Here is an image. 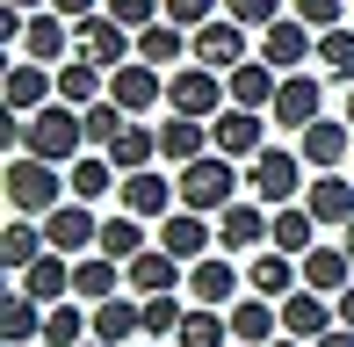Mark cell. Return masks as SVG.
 <instances>
[{
    "instance_id": "49",
    "label": "cell",
    "mask_w": 354,
    "mask_h": 347,
    "mask_svg": "<svg viewBox=\"0 0 354 347\" xmlns=\"http://www.w3.org/2000/svg\"><path fill=\"white\" fill-rule=\"evenodd\" d=\"M311 347H354V326H333L326 340H311Z\"/></svg>"
},
{
    "instance_id": "58",
    "label": "cell",
    "mask_w": 354,
    "mask_h": 347,
    "mask_svg": "<svg viewBox=\"0 0 354 347\" xmlns=\"http://www.w3.org/2000/svg\"><path fill=\"white\" fill-rule=\"evenodd\" d=\"M347 174H354V167H347Z\"/></svg>"
},
{
    "instance_id": "19",
    "label": "cell",
    "mask_w": 354,
    "mask_h": 347,
    "mask_svg": "<svg viewBox=\"0 0 354 347\" xmlns=\"http://www.w3.org/2000/svg\"><path fill=\"white\" fill-rule=\"evenodd\" d=\"M304 203H311V217H318V225H333V232H347V225H354V174H347V167H333V174H318V181L304 188Z\"/></svg>"
},
{
    "instance_id": "35",
    "label": "cell",
    "mask_w": 354,
    "mask_h": 347,
    "mask_svg": "<svg viewBox=\"0 0 354 347\" xmlns=\"http://www.w3.org/2000/svg\"><path fill=\"white\" fill-rule=\"evenodd\" d=\"M51 254V239H44V217H15L8 232H0V268H15L22 275L29 261H44Z\"/></svg>"
},
{
    "instance_id": "25",
    "label": "cell",
    "mask_w": 354,
    "mask_h": 347,
    "mask_svg": "<svg viewBox=\"0 0 354 347\" xmlns=\"http://www.w3.org/2000/svg\"><path fill=\"white\" fill-rule=\"evenodd\" d=\"M275 333H282V304H275V297H261V290H253V297H239V304H232V340L268 347Z\"/></svg>"
},
{
    "instance_id": "38",
    "label": "cell",
    "mask_w": 354,
    "mask_h": 347,
    "mask_svg": "<svg viewBox=\"0 0 354 347\" xmlns=\"http://www.w3.org/2000/svg\"><path fill=\"white\" fill-rule=\"evenodd\" d=\"M145 246H152V239H145V217H131V210L102 217V246H94V254H109V261H123V268H131Z\"/></svg>"
},
{
    "instance_id": "2",
    "label": "cell",
    "mask_w": 354,
    "mask_h": 347,
    "mask_svg": "<svg viewBox=\"0 0 354 347\" xmlns=\"http://www.w3.org/2000/svg\"><path fill=\"white\" fill-rule=\"evenodd\" d=\"M0 188H8L15 217H51L58 203L73 196V188L58 181V167H51V160H37V152H15V160H8V174H0Z\"/></svg>"
},
{
    "instance_id": "44",
    "label": "cell",
    "mask_w": 354,
    "mask_h": 347,
    "mask_svg": "<svg viewBox=\"0 0 354 347\" xmlns=\"http://www.w3.org/2000/svg\"><path fill=\"white\" fill-rule=\"evenodd\" d=\"M289 15H304L311 29H340L354 15V0H289Z\"/></svg>"
},
{
    "instance_id": "6",
    "label": "cell",
    "mask_w": 354,
    "mask_h": 347,
    "mask_svg": "<svg viewBox=\"0 0 354 347\" xmlns=\"http://www.w3.org/2000/svg\"><path fill=\"white\" fill-rule=\"evenodd\" d=\"M224 102H232V87H224L217 66H174V80H167V109L174 116H203L210 123Z\"/></svg>"
},
{
    "instance_id": "43",
    "label": "cell",
    "mask_w": 354,
    "mask_h": 347,
    "mask_svg": "<svg viewBox=\"0 0 354 347\" xmlns=\"http://www.w3.org/2000/svg\"><path fill=\"white\" fill-rule=\"evenodd\" d=\"M123 123H131V109H116V102L102 94V102L87 109V152H109V145H116V131H123Z\"/></svg>"
},
{
    "instance_id": "3",
    "label": "cell",
    "mask_w": 354,
    "mask_h": 347,
    "mask_svg": "<svg viewBox=\"0 0 354 347\" xmlns=\"http://www.w3.org/2000/svg\"><path fill=\"white\" fill-rule=\"evenodd\" d=\"M174 181H181V210H203V217L232 210L239 188H246V181H239V160H224V152H203V160H188Z\"/></svg>"
},
{
    "instance_id": "11",
    "label": "cell",
    "mask_w": 354,
    "mask_h": 347,
    "mask_svg": "<svg viewBox=\"0 0 354 347\" xmlns=\"http://www.w3.org/2000/svg\"><path fill=\"white\" fill-rule=\"evenodd\" d=\"M268 116H275L282 131H311V123L326 116V80H318V73H282L275 109H268Z\"/></svg>"
},
{
    "instance_id": "54",
    "label": "cell",
    "mask_w": 354,
    "mask_h": 347,
    "mask_svg": "<svg viewBox=\"0 0 354 347\" xmlns=\"http://www.w3.org/2000/svg\"><path fill=\"white\" fill-rule=\"evenodd\" d=\"M347 123H354V87H347Z\"/></svg>"
},
{
    "instance_id": "56",
    "label": "cell",
    "mask_w": 354,
    "mask_h": 347,
    "mask_svg": "<svg viewBox=\"0 0 354 347\" xmlns=\"http://www.w3.org/2000/svg\"><path fill=\"white\" fill-rule=\"evenodd\" d=\"M232 347H246V340H232Z\"/></svg>"
},
{
    "instance_id": "52",
    "label": "cell",
    "mask_w": 354,
    "mask_h": 347,
    "mask_svg": "<svg viewBox=\"0 0 354 347\" xmlns=\"http://www.w3.org/2000/svg\"><path fill=\"white\" fill-rule=\"evenodd\" d=\"M8 8H22V15H37V8H51V0H8Z\"/></svg>"
},
{
    "instance_id": "10",
    "label": "cell",
    "mask_w": 354,
    "mask_h": 347,
    "mask_svg": "<svg viewBox=\"0 0 354 347\" xmlns=\"http://www.w3.org/2000/svg\"><path fill=\"white\" fill-rule=\"evenodd\" d=\"M44 239L58 246V254H94V246H102V217H94V203H80V196H66L58 203L51 217H44Z\"/></svg>"
},
{
    "instance_id": "29",
    "label": "cell",
    "mask_w": 354,
    "mask_h": 347,
    "mask_svg": "<svg viewBox=\"0 0 354 347\" xmlns=\"http://www.w3.org/2000/svg\"><path fill=\"white\" fill-rule=\"evenodd\" d=\"M22 290L37 297V304H66V297H73V254H58V246H51L44 261H29V268H22Z\"/></svg>"
},
{
    "instance_id": "41",
    "label": "cell",
    "mask_w": 354,
    "mask_h": 347,
    "mask_svg": "<svg viewBox=\"0 0 354 347\" xmlns=\"http://www.w3.org/2000/svg\"><path fill=\"white\" fill-rule=\"evenodd\" d=\"M318 66H326V80L354 87V29L347 22L340 29H318Z\"/></svg>"
},
{
    "instance_id": "20",
    "label": "cell",
    "mask_w": 354,
    "mask_h": 347,
    "mask_svg": "<svg viewBox=\"0 0 354 347\" xmlns=\"http://www.w3.org/2000/svg\"><path fill=\"white\" fill-rule=\"evenodd\" d=\"M8 109L15 116H37L44 102H58V66H37V58H22V66H8Z\"/></svg>"
},
{
    "instance_id": "16",
    "label": "cell",
    "mask_w": 354,
    "mask_h": 347,
    "mask_svg": "<svg viewBox=\"0 0 354 347\" xmlns=\"http://www.w3.org/2000/svg\"><path fill=\"white\" fill-rule=\"evenodd\" d=\"M333 326H340V304H333L326 290H289V297H282V333H297V340H326Z\"/></svg>"
},
{
    "instance_id": "51",
    "label": "cell",
    "mask_w": 354,
    "mask_h": 347,
    "mask_svg": "<svg viewBox=\"0 0 354 347\" xmlns=\"http://www.w3.org/2000/svg\"><path fill=\"white\" fill-rule=\"evenodd\" d=\"M268 347H311V340H297V333H275V340H268Z\"/></svg>"
},
{
    "instance_id": "57",
    "label": "cell",
    "mask_w": 354,
    "mask_h": 347,
    "mask_svg": "<svg viewBox=\"0 0 354 347\" xmlns=\"http://www.w3.org/2000/svg\"><path fill=\"white\" fill-rule=\"evenodd\" d=\"M87 347H102V340H87Z\"/></svg>"
},
{
    "instance_id": "33",
    "label": "cell",
    "mask_w": 354,
    "mask_h": 347,
    "mask_svg": "<svg viewBox=\"0 0 354 347\" xmlns=\"http://www.w3.org/2000/svg\"><path fill=\"white\" fill-rule=\"evenodd\" d=\"M347 282H354V254H347V246H311V254H304V290L340 297Z\"/></svg>"
},
{
    "instance_id": "9",
    "label": "cell",
    "mask_w": 354,
    "mask_h": 347,
    "mask_svg": "<svg viewBox=\"0 0 354 347\" xmlns=\"http://www.w3.org/2000/svg\"><path fill=\"white\" fill-rule=\"evenodd\" d=\"M152 239L167 246L174 261H188V268H196L203 254H217V217H203V210H167Z\"/></svg>"
},
{
    "instance_id": "30",
    "label": "cell",
    "mask_w": 354,
    "mask_h": 347,
    "mask_svg": "<svg viewBox=\"0 0 354 347\" xmlns=\"http://www.w3.org/2000/svg\"><path fill=\"white\" fill-rule=\"evenodd\" d=\"M116 282H123V261H109V254H80L73 261V297H80V304H109V297H123Z\"/></svg>"
},
{
    "instance_id": "4",
    "label": "cell",
    "mask_w": 354,
    "mask_h": 347,
    "mask_svg": "<svg viewBox=\"0 0 354 347\" xmlns=\"http://www.w3.org/2000/svg\"><path fill=\"white\" fill-rule=\"evenodd\" d=\"M73 58L116 73V66H131V58H138V29H123L109 8H94V15H80V22H73Z\"/></svg>"
},
{
    "instance_id": "37",
    "label": "cell",
    "mask_w": 354,
    "mask_h": 347,
    "mask_svg": "<svg viewBox=\"0 0 354 347\" xmlns=\"http://www.w3.org/2000/svg\"><path fill=\"white\" fill-rule=\"evenodd\" d=\"M174 347H232V311L188 304V319H181V333H174Z\"/></svg>"
},
{
    "instance_id": "18",
    "label": "cell",
    "mask_w": 354,
    "mask_h": 347,
    "mask_svg": "<svg viewBox=\"0 0 354 347\" xmlns=\"http://www.w3.org/2000/svg\"><path fill=\"white\" fill-rule=\"evenodd\" d=\"M268 225H275L268 203H232V210H217V254H253V246L268 239Z\"/></svg>"
},
{
    "instance_id": "39",
    "label": "cell",
    "mask_w": 354,
    "mask_h": 347,
    "mask_svg": "<svg viewBox=\"0 0 354 347\" xmlns=\"http://www.w3.org/2000/svg\"><path fill=\"white\" fill-rule=\"evenodd\" d=\"M66 188L80 203H102L109 188H116V160H109V152H80V160L66 167Z\"/></svg>"
},
{
    "instance_id": "5",
    "label": "cell",
    "mask_w": 354,
    "mask_h": 347,
    "mask_svg": "<svg viewBox=\"0 0 354 347\" xmlns=\"http://www.w3.org/2000/svg\"><path fill=\"white\" fill-rule=\"evenodd\" d=\"M246 188H253V203H268V210H282V203H297L304 188V152H289V145H268V152H253L246 160Z\"/></svg>"
},
{
    "instance_id": "24",
    "label": "cell",
    "mask_w": 354,
    "mask_h": 347,
    "mask_svg": "<svg viewBox=\"0 0 354 347\" xmlns=\"http://www.w3.org/2000/svg\"><path fill=\"white\" fill-rule=\"evenodd\" d=\"M203 152H217L210 145V123H203V116H174V109H167V123H159V160L188 167V160H203Z\"/></svg>"
},
{
    "instance_id": "40",
    "label": "cell",
    "mask_w": 354,
    "mask_h": 347,
    "mask_svg": "<svg viewBox=\"0 0 354 347\" xmlns=\"http://www.w3.org/2000/svg\"><path fill=\"white\" fill-rule=\"evenodd\" d=\"M102 94H109V73H102V66H87V58L58 66V102H73V109H94Z\"/></svg>"
},
{
    "instance_id": "34",
    "label": "cell",
    "mask_w": 354,
    "mask_h": 347,
    "mask_svg": "<svg viewBox=\"0 0 354 347\" xmlns=\"http://www.w3.org/2000/svg\"><path fill=\"white\" fill-rule=\"evenodd\" d=\"M94 340V304H51L44 311V347H87Z\"/></svg>"
},
{
    "instance_id": "1",
    "label": "cell",
    "mask_w": 354,
    "mask_h": 347,
    "mask_svg": "<svg viewBox=\"0 0 354 347\" xmlns=\"http://www.w3.org/2000/svg\"><path fill=\"white\" fill-rule=\"evenodd\" d=\"M22 152H37V160H51V167H73L80 152H87V109L44 102L37 116H22Z\"/></svg>"
},
{
    "instance_id": "21",
    "label": "cell",
    "mask_w": 354,
    "mask_h": 347,
    "mask_svg": "<svg viewBox=\"0 0 354 347\" xmlns=\"http://www.w3.org/2000/svg\"><path fill=\"white\" fill-rule=\"evenodd\" d=\"M347 138H354L347 116H318L311 131H297V152H304V167L333 174V167H347Z\"/></svg>"
},
{
    "instance_id": "7",
    "label": "cell",
    "mask_w": 354,
    "mask_h": 347,
    "mask_svg": "<svg viewBox=\"0 0 354 347\" xmlns=\"http://www.w3.org/2000/svg\"><path fill=\"white\" fill-rule=\"evenodd\" d=\"M268 123H275V116H261V109H239V102H224L217 116H210V145L224 152V160H239V167H246L253 152H268Z\"/></svg>"
},
{
    "instance_id": "17",
    "label": "cell",
    "mask_w": 354,
    "mask_h": 347,
    "mask_svg": "<svg viewBox=\"0 0 354 347\" xmlns=\"http://www.w3.org/2000/svg\"><path fill=\"white\" fill-rule=\"evenodd\" d=\"M123 290H138V297H159V290H188V261H174L167 246H145V254L123 268Z\"/></svg>"
},
{
    "instance_id": "32",
    "label": "cell",
    "mask_w": 354,
    "mask_h": 347,
    "mask_svg": "<svg viewBox=\"0 0 354 347\" xmlns=\"http://www.w3.org/2000/svg\"><path fill=\"white\" fill-rule=\"evenodd\" d=\"M44 311H51V304H37L29 290H15L8 304H0V340H8V347H37L44 340Z\"/></svg>"
},
{
    "instance_id": "12",
    "label": "cell",
    "mask_w": 354,
    "mask_h": 347,
    "mask_svg": "<svg viewBox=\"0 0 354 347\" xmlns=\"http://www.w3.org/2000/svg\"><path fill=\"white\" fill-rule=\"evenodd\" d=\"M116 210H131V217H167V210H181V181H167L159 167H138V174H123V181H116Z\"/></svg>"
},
{
    "instance_id": "23",
    "label": "cell",
    "mask_w": 354,
    "mask_h": 347,
    "mask_svg": "<svg viewBox=\"0 0 354 347\" xmlns=\"http://www.w3.org/2000/svg\"><path fill=\"white\" fill-rule=\"evenodd\" d=\"M22 58H37V66H58V58H73V22H66L58 8L29 15V29H22Z\"/></svg>"
},
{
    "instance_id": "47",
    "label": "cell",
    "mask_w": 354,
    "mask_h": 347,
    "mask_svg": "<svg viewBox=\"0 0 354 347\" xmlns=\"http://www.w3.org/2000/svg\"><path fill=\"white\" fill-rule=\"evenodd\" d=\"M217 15H224V0H167V22H181V29H203Z\"/></svg>"
},
{
    "instance_id": "27",
    "label": "cell",
    "mask_w": 354,
    "mask_h": 347,
    "mask_svg": "<svg viewBox=\"0 0 354 347\" xmlns=\"http://www.w3.org/2000/svg\"><path fill=\"white\" fill-rule=\"evenodd\" d=\"M145 333V297H109V304H94V340L102 347H123V340H138Z\"/></svg>"
},
{
    "instance_id": "53",
    "label": "cell",
    "mask_w": 354,
    "mask_h": 347,
    "mask_svg": "<svg viewBox=\"0 0 354 347\" xmlns=\"http://www.w3.org/2000/svg\"><path fill=\"white\" fill-rule=\"evenodd\" d=\"M340 246H347V254H354V225H347V232H340Z\"/></svg>"
},
{
    "instance_id": "13",
    "label": "cell",
    "mask_w": 354,
    "mask_h": 347,
    "mask_svg": "<svg viewBox=\"0 0 354 347\" xmlns=\"http://www.w3.org/2000/svg\"><path fill=\"white\" fill-rule=\"evenodd\" d=\"M246 58H253V29H246V22L217 15V22H203V29H196V66L232 73V66H246Z\"/></svg>"
},
{
    "instance_id": "14",
    "label": "cell",
    "mask_w": 354,
    "mask_h": 347,
    "mask_svg": "<svg viewBox=\"0 0 354 347\" xmlns=\"http://www.w3.org/2000/svg\"><path fill=\"white\" fill-rule=\"evenodd\" d=\"M109 102L131 109V116H145V109H167V73L145 66V58H131V66L109 73Z\"/></svg>"
},
{
    "instance_id": "31",
    "label": "cell",
    "mask_w": 354,
    "mask_h": 347,
    "mask_svg": "<svg viewBox=\"0 0 354 347\" xmlns=\"http://www.w3.org/2000/svg\"><path fill=\"white\" fill-rule=\"evenodd\" d=\"M268 246H282V254H311L318 246V217H311V203H282L275 210V225H268Z\"/></svg>"
},
{
    "instance_id": "28",
    "label": "cell",
    "mask_w": 354,
    "mask_h": 347,
    "mask_svg": "<svg viewBox=\"0 0 354 347\" xmlns=\"http://www.w3.org/2000/svg\"><path fill=\"white\" fill-rule=\"evenodd\" d=\"M138 58L145 66H181V58H196V29H181V22L159 15L152 29H138Z\"/></svg>"
},
{
    "instance_id": "42",
    "label": "cell",
    "mask_w": 354,
    "mask_h": 347,
    "mask_svg": "<svg viewBox=\"0 0 354 347\" xmlns=\"http://www.w3.org/2000/svg\"><path fill=\"white\" fill-rule=\"evenodd\" d=\"M181 297H188V290H159V297H145V340H174V333H181V319H188Z\"/></svg>"
},
{
    "instance_id": "45",
    "label": "cell",
    "mask_w": 354,
    "mask_h": 347,
    "mask_svg": "<svg viewBox=\"0 0 354 347\" xmlns=\"http://www.w3.org/2000/svg\"><path fill=\"white\" fill-rule=\"evenodd\" d=\"M102 8H109V15H116V22H123V29H152V22H159V15H167V0H102Z\"/></svg>"
},
{
    "instance_id": "36",
    "label": "cell",
    "mask_w": 354,
    "mask_h": 347,
    "mask_svg": "<svg viewBox=\"0 0 354 347\" xmlns=\"http://www.w3.org/2000/svg\"><path fill=\"white\" fill-rule=\"evenodd\" d=\"M109 160H116V174H138V167H152L159 160V123H123L116 131V145H109Z\"/></svg>"
},
{
    "instance_id": "26",
    "label": "cell",
    "mask_w": 354,
    "mask_h": 347,
    "mask_svg": "<svg viewBox=\"0 0 354 347\" xmlns=\"http://www.w3.org/2000/svg\"><path fill=\"white\" fill-rule=\"evenodd\" d=\"M224 87H232V102H239V109H261V116H268V109H275L282 73L268 66V58H246V66H232V73H224Z\"/></svg>"
},
{
    "instance_id": "46",
    "label": "cell",
    "mask_w": 354,
    "mask_h": 347,
    "mask_svg": "<svg viewBox=\"0 0 354 347\" xmlns=\"http://www.w3.org/2000/svg\"><path fill=\"white\" fill-rule=\"evenodd\" d=\"M224 15L246 29H268V22H282V0H224Z\"/></svg>"
},
{
    "instance_id": "22",
    "label": "cell",
    "mask_w": 354,
    "mask_h": 347,
    "mask_svg": "<svg viewBox=\"0 0 354 347\" xmlns=\"http://www.w3.org/2000/svg\"><path fill=\"white\" fill-rule=\"evenodd\" d=\"M246 290H261V297H275V304H282L289 290H304V261L282 254V246H261V254L246 261Z\"/></svg>"
},
{
    "instance_id": "15",
    "label": "cell",
    "mask_w": 354,
    "mask_h": 347,
    "mask_svg": "<svg viewBox=\"0 0 354 347\" xmlns=\"http://www.w3.org/2000/svg\"><path fill=\"white\" fill-rule=\"evenodd\" d=\"M239 282H246L239 254H203L196 268H188V297H196V304H217V311H232Z\"/></svg>"
},
{
    "instance_id": "48",
    "label": "cell",
    "mask_w": 354,
    "mask_h": 347,
    "mask_svg": "<svg viewBox=\"0 0 354 347\" xmlns=\"http://www.w3.org/2000/svg\"><path fill=\"white\" fill-rule=\"evenodd\" d=\"M51 8L66 15V22H80V15H94V8H102V0H51Z\"/></svg>"
},
{
    "instance_id": "50",
    "label": "cell",
    "mask_w": 354,
    "mask_h": 347,
    "mask_svg": "<svg viewBox=\"0 0 354 347\" xmlns=\"http://www.w3.org/2000/svg\"><path fill=\"white\" fill-rule=\"evenodd\" d=\"M333 304H340V326H354V282H347L340 297H333Z\"/></svg>"
},
{
    "instance_id": "55",
    "label": "cell",
    "mask_w": 354,
    "mask_h": 347,
    "mask_svg": "<svg viewBox=\"0 0 354 347\" xmlns=\"http://www.w3.org/2000/svg\"><path fill=\"white\" fill-rule=\"evenodd\" d=\"M145 347H174V340H145Z\"/></svg>"
},
{
    "instance_id": "8",
    "label": "cell",
    "mask_w": 354,
    "mask_h": 347,
    "mask_svg": "<svg viewBox=\"0 0 354 347\" xmlns=\"http://www.w3.org/2000/svg\"><path fill=\"white\" fill-rule=\"evenodd\" d=\"M261 58H268L275 73H304V66H318V29L304 22V15H282V22L261 29Z\"/></svg>"
}]
</instances>
